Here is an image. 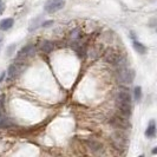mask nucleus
Wrapping results in <instances>:
<instances>
[{
  "label": "nucleus",
  "mask_w": 157,
  "mask_h": 157,
  "mask_svg": "<svg viewBox=\"0 0 157 157\" xmlns=\"http://www.w3.org/2000/svg\"><path fill=\"white\" fill-rule=\"evenodd\" d=\"M117 105L119 112L123 116L129 117L131 115V97H130V94L126 90H121L118 92Z\"/></svg>",
  "instance_id": "nucleus-1"
},
{
  "label": "nucleus",
  "mask_w": 157,
  "mask_h": 157,
  "mask_svg": "<svg viewBox=\"0 0 157 157\" xmlns=\"http://www.w3.org/2000/svg\"><path fill=\"white\" fill-rule=\"evenodd\" d=\"M135 79V72L131 69H119L117 72V80L121 84H131Z\"/></svg>",
  "instance_id": "nucleus-2"
},
{
  "label": "nucleus",
  "mask_w": 157,
  "mask_h": 157,
  "mask_svg": "<svg viewBox=\"0 0 157 157\" xmlns=\"http://www.w3.org/2000/svg\"><path fill=\"white\" fill-rule=\"evenodd\" d=\"M65 6V0H47L44 10L47 13H55Z\"/></svg>",
  "instance_id": "nucleus-3"
},
{
  "label": "nucleus",
  "mask_w": 157,
  "mask_h": 157,
  "mask_svg": "<svg viewBox=\"0 0 157 157\" xmlns=\"http://www.w3.org/2000/svg\"><path fill=\"white\" fill-rule=\"evenodd\" d=\"M21 70H23V64L21 63L18 62V63L12 64L7 70V78H6V80H7V82H11V80L16 79L17 77H18V75L21 72Z\"/></svg>",
  "instance_id": "nucleus-4"
},
{
  "label": "nucleus",
  "mask_w": 157,
  "mask_h": 157,
  "mask_svg": "<svg viewBox=\"0 0 157 157\" xmlns=\"http://www.w3.org/2000/svg\"><path fill=\"white\" fill-rule=\"evenodd\" d=\"M112 143H113L116 149H124L126 147V137L122 132L117 131V132H115L112 135Z\"/></svg>",
  "instance_id": "nucleus-5"
},
{
  "label": "nucleus",
  "mask_w": 157,
  "mask_h": 157,
  "mask_svg": "<svg viewBox=\"0 0 157 157\" xmlns=\"http://www.w3.org/2000/svg\"><path fill=\"white\" fill-rule=\"evenodd\" d=\"M34 52H36V46H34L33 44H27L26 46H24L23 48L18 52L17 58H18V59H25V58L32 56Z\"/></svg>",
  "instance_id": "nucleus-6"
},
{
  "label": "nucleus",
  "mask_w": 157,
  "mask_h": 157,
  "mask_svg": "<svg viewBox=\"0 0 157 157\" xmlns=\"http://www.w3.org/2000/svg\"><path fill=\"white\" fill-rule=\"evenodd\" d=\"M105 60L108 62L109 64H112V65H116L121 62V55L113 51V50H110L105 53Z\"/></svg>",
  "instance_id": "nucleus-7"
},
{
  "label": "nucleus",
  "mask_w": 157,
  "mask_h": 157,
  "mask_svg": "<svg viewBox=\"0 0 157 157\" xmlns=\"http://www.w3.org/2000/svg\"><path fill=\"white\" fill-rule=\"evenodd\" d=\"M14 24V20L12 18H6V19H2L0 21V30L1 31H7L10 30Z\"/></svg>",
  "instance_id": "nucleus-8"
},
{
  "label": "nucleus",
  "mask_w": 157,
  "mask_h": 157,
  "mask_svg": "<svg viewBox=\"0 0 157 157\" xmlns=\"http://www.w3.org/2000/svg\"><path fill=\"white\" fill-rule=\"evenodd\" d=\"M53 48H55V45H53V43L52 41H48V40H45V41H43V44H41V51L44 52V53H51L52 51H53Z\"/></svg>",
  "instance_id": "nucleus-9"
},
{
  "label": "nucleus",
  "mask_w": 157,
  "mask_h": 157,
  "mask_svg": "<svg viewBox=\"0 0 157 157\" xmlns=\"http://www.w3.org/2000/svg\"><path fill=\"white\" fill-rule=\"evenodd\" d=\"M155 135H156V125H155V122L151 121L145 130V136L149 138H152V137H155Z\"/></svg>",
  "instance_id": "nucleus-10"
},
{
  "label": "nucleus",
  "mask_w": 157,
  "mask_h": 157,
  "mask_svg": "<svg viewBox=\"0 0 157 157\" xmlns=\"http://www.w3.org/2000/svg\"><path fill=\"white\" fill-rule=\"evenodd\" d=\"M134 47H135V50H136L138 53H141V55H144V53L147 52V47L144 46L142 43L137 41V40H134Z\"/></svg>",
  "instance_id": "nucleus-11"
},
{
  "label": "nucleus",
  "mask_w": 157,
  "mask_h": 157,
  "mask_svg": "<svg viewBox=\"0 0 157 157\" xmlns=\"http://www.w3.org/2000/svg\"><path fill=\"white\" fill-rule=\"evenodd\" d=\"M87 144H89L90 149L94 150V151H97V150L102 149V144L98 143V142H96V141H87Z\"/></svg>",
  "instance_id": "nucleus-12"
},
{
  "label": "nucleus",
  "mask_w": 157,
  "mask_h": 157,
  "mask_svg": "<svg viewBox=\"0 0 157 157\" xmlns=\"http://www.w3.org/2000/svg\"><path fill=\"white\" fill-rule=\"evenodd\" d=\"M142 98V89L141 86L135 87V99L136 101H141Z\"/></svg>",
  "instance_id": "nucleus-13"
},
{
  "label": "nucleus",
  "mask_w": 157,
  "mask_h": 157,
  "mask_svg": "<svg viewBox=\"0 0 157 157\" xmlns=\"http://www.w3.org/2000/svg\"><path fill=\"white\" fill-rule=\"evenodd\" d=\"M4 10H5V4L2 2V0H0V14H2Z\"/></svg>",
  "instance_id": "nucleus-14"
},
{
  "label": "nucleus",
  "mask_w": 157,
  "mask_h": 157,
  "mask_svg": "<svg viewBox=\"0 0 157 157\" xmlns=\"http://www.w3.org/2000/svg\"><path fill=\"white\" fill-rule=\"evenodd\" d=\"M51 24H53V21H45V23L43 24V26H45V27H47V26H50Z\"/></svg>",
  "instance_id": "nucleus-15"
},
{
  "label": "nucleus",
  "mask_w": 157,
  "mask_h": 157,
  "mask_svg": "<svg viewBox=\"0 0 157 157\" xmlns=\"http://www.w3.org/2000/svg\"><path fill=\"white\" fill-rule=\"evenodd\" d=\"M0 119H1V113H0Z\"/></svg>",
  "instance_id": "nucleus-16"
},
{
  "label": "nucleus",
  "mask_w": 157,
  "mask_h": 157,
  "mask_svg": "<svg viewBox=\"0 0 157 157\" xmlns=\"http://www.w3.org/2000/svg\"><path fill=\"white\" fill-rule=\"evenodd\" d=\"M0 41H1V38H0Z\"/></svg>",
  "instance_id": "nucleus-17"
}]
</instances>
